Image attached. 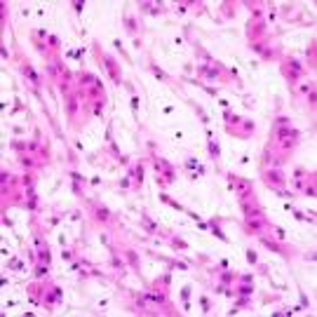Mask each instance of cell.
Returning a JSON list of instances; mask_svg holds the SVG:
<instances>
[{
    "mask_svg": "<svg viewBox=\"0 0 317 317\" xmlns=\"http://www.w3.org/2000/svg\"><path fill=\"white\" fill-rule=\"evenodd\" d=\"M275 136L282 139L284 143H291V139H296V132L289 129V127H282V129H277V132H275Z\"/></svg>",
    "mask_w": 317,
    "mask_h": 317,
    "instance_id": "1",
    "label": "cell"
},
{
    "mask_svg": "<svg viewBox=\"0 0 317 317\" xmlns=\"http://www.w3.org/2000/svg\"><path fill=\"white\" fill-rule=\"evenodd\" d=\"M233 186L242 193V197H251V186H249L247 181H242V179H235L233 181Z\"/></svg>",
    "mask_w": 317,
    "mask_h": 317,
    "instance_id": "2",
    "label": "cell"
},
{
    "mask_svg": "<svg viewBox=\"0 0 317 317\" xmlns=\"http://www.w3.org/2000/svg\"><path fill=\"white\" fill-rule=\"evenodd\" d=\"M268 183H270V186H273V183H275V186H280V183H284V176H282L280 172H275V174H273V172H268Z\"/></svg>",
    "mask_w": 317,
    "mask_h": 317,
    "instance_id": "3",
    "label": "cell"
},
{
    "mask_svg": "<svg viewBox=\"0 0 317 317\" xmlns=\"http://www.w3.org/2000/svg\"><path fill=\"white\" fill-rule=\"evenodd\" d=\"M263 244H265V247H268V249H273V251H282V249L277 247L275 242H268V240H263Z\"/></svg>",
    "mask_w": 317,
    "mask_h": 317,
    "instance_id": "4",
    "label": "cell"
},
{
    "mask_svg": "<svg viewBox=\"0 0 317 317\" xmlns=\"http://www.w3.org/2000/svg\"><path fill=\"white\" fill-rule=\"evenodd\" d=\"M291 73H294V78H296V75L301 73V66H298L296 61H291Z\"/></svg>",
    "mask_w": 317,
    "mask_h": 317,
    "instance_id": "5",
    "label": "cell"
},
{
    "mask_svg": "<svg viewBox=\"0 0 317 317\" xmlns=\"http://www.w3.org/2000/svg\"><path fill=\"white\" fill-rule=\"evenodd\" d=\"M240 294H242V296H249V294H254V289H251V287H240Z\"/></svg>",
    "mask_w": 317,
    "mask_h": 317,
    "instance_id": "6",
    "label": "cell"
},
{
    "mask_svg": "<svg viewBox=\"0 0 317 317\" xmlns=\"http://www.w3.org/2000/svg\"><path fill=\"white\" fill-rule=\"evenodd\" d=\"M97 214H99V219H103V221H106V219H108V211H106V209H99V211H97Z\"/></svg>",
    "mask_w": 317,
    "mask_h": 317,
    "instance_id": "7",
    "label": "cell"
},
{
    "mask_svg": "<svg viewBox=\"0 0 317 317\" xmlns=\"http://www.w3.org/2000/svg\"><path fill=\"white\" fill-rule=\"evenodd\" d=\"M40 261H47V263H49V251H40Z\"/></svg>",
    "mask_w": 317,
    "mask_h": 317,
    "instance_id": "8",
    "label": "cell"
}]
</instances>
